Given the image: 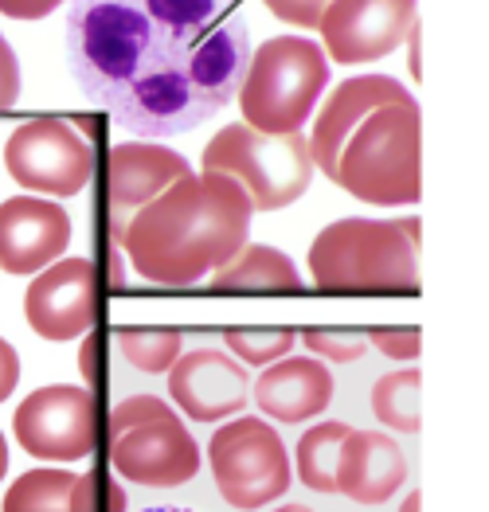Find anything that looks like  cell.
I'll return each mask as SVG.
<instances>
[{
    "label": "cell",
    "mask_w": 489,
    "mask_h": 512,
    "mask_svg": "<svg viewBox=\"0 0 489 512\" xmlns=\"http://www.w3.org/2000/svg\"><path fill=\"white\" fill-rule=\"evenodd\" d=\"M251 59L239 0H71L67 63L90 102L141 137L208 122Z\"/></svg>",
    "instance_id": "obj_1"
},
{
    "label": "cell",
    "mask_w": 489,
    "mask_h": 512,
    "mask_svg": "<svg viewBox=\"0 0 489 512\" xmlns=\"http://www.w3.org/2000/svg\"><path fill=\"white\" fill-rule=\"evenodd\" d=\"M251 200L223 172H188L145 208L118 239L137 278L157 286H196L247 247Z\"/></svg>",
    "instance_id": "obj_2"
},
{
    "label": "cell",
    "mask_w": 489,
    "mask_h": 512,
    "mask_svg": "<svg viewBox=\"0 0 489 512\" xmlns=\"http://www.w3.org/2000/svg\"><path fill=\"white\" fill-rule=\"evenodd\" d=\"M333 180L376 208L419 204L423 196V118L419 106L372 110L341 145Z\"/></svg>",
    "instance_id": "obj_3"
},
{
    "label": "cell",
    "mask_w": 489,
    "mask_h": 512,
    "mask_svg": "<svg viewBox=\"0 0 489 512\" xmlns=\"http://www.w3.org/2000/svg\"><path fill=\"white\" fill-rule=\"evenodd\" d=\"M329 83V63L317 40L274 36L251 51L243 83L235 90L243 126L259 133H302L313 106L321 102Z\"/></svg>",
    "instance_id": "obj_4"
},
{
    "label": "cell",
    "mask_w": 489,
    "mask_h": 512,
    "mask_svg": "<svg viewBox=\"0 0 489 512\" xmlns=\"http://www.w3.org/2000/svg\"><path fill=\"white\" fill-rule=\"evenodd\" d=\"M310 278L321 290H415L419 247L388 219H337L310 247Z\"/></svg>",
    "instance_id": "obj_5"
},
{
    "label": "cell",
    "mask_w": 489,
    "mask_h": 512,
    "mask_svg": "<svg viewBox=\"0 0 489 512\" xmlns=\"http://www.w3.org/2000/svg\"><path fill=\"white\" fill-rule=\"evenodd\" d=\"M204 169L231 176L255 212H278L306 196L313 180L310 141L302 133H259L251 126L220 129L204 149Z\"/></svg>",
    "instance_id": "obj_6"
},
{
    "label": "cell",
    "mask_w": 489,
    "mask_h": 512,
    "mask_svg": "<svg viewBox=\"0 0 489 512\" xmlns=\"http://www.w3.org/2000/svg\"><path fill=\"white\" fill-rule=\"evenodd\" d=\"M208 466H212L220 497L239 512L267 509L294 481L290 454H286L278 430L255 415L231 419L227 427L212 434Z\"/></svg>",
    "instance_id": "obj_7"
},
{
    "label": "cell",
    "mask_w": 489,
    "mask_h": 512,
    "mask_svg": "<svg viewBox=\"0 0 489 512\" xmlns=\"http://www.w3.org/2000/svg\"><path fill=\"white\" fill-rule=\"evenodd\" d=\"M8 176L40 196H79L94 176L90 141L63 118H32L4 141Z\"/></svg>",
    "instance_id": "obj_8"
},
{
    "label": "cell",
    "mask_w": 489,
    "mask_h": 512,
    "mask_svg": "<svg viewBox=\"0 0 489 512\" xmlns=\"http://www.w3.org/2000/svg\"><path fill=\"white\" fill-rule=\"evenodd\" d=\"M12 430L40 462H79L94 450V395L79 384L36 387L16 407Z\"/></svg>",
    "instance_id": "obj_9"
},
{
    "label": "cell",
    "mask_w": 489,
    "mask_h": 512,
    "mask_svg": "<svg viewBox=\"0 0 489 512\" xmlns=\"http://www.w3.org/2000/svg\"><path fill=\"white\" fill-rule=\"evenodd\" d=\"M415 8L419 0H329L317 24L325 40L321 51L341 67L376 63L407 40Z\"/></svg>",
    "instance_id": "obj_10"
},
{
    "label": "cell",
    "mask_w": 489,
    "mask_h": 512,
    "mask_svg": "<svg viewBox=\"0 0 489 512\" xmlns=\"http://www.w3.org/2000/svg\"><path fill=\"white\" fill-rule=\"evenodd\" d=\"M110 462L118 477L149 485V489H177L200 473V446L177 415H157L137 427H126L110 438Z\"/></svg>",
    "instance_id": "obj_11"
},
{
    "label": "cell",
    "mask_w": 489,
    "mask_h": 512,
    "mask_svg": "<svg viewBox=\"0 0 489 512\" xmlns=\"http://www.w3.org/2000/svg\"><path fill=\"white\" fill-rule=\"evenodd\" d=\"M98 309V274L90 258H55L24 290V317L44 341L87 337Z\"/></svg>",
    "instance_id": "obj_12"
},
{
    "label": "cell",
    "mask_w": 489,
    "mask_h": 512,
    "mask_svg": "<svg viewBox=\"0 0 489 512\" xmlns=\"http://www.w3.org/2000/svg\"><path fill=\"white\" fill-rule=\"evenodd\" d=\"M169 395L180 407V415L196 423H220L247 411L251 380L239 360L223 348H192L180 352L169 368Z\"/></svg>",
    "instance_id": "obj_13"
},
{
    "label": "cell",
    "mask_w": 489,
    "mask_h": 512,
    "mask_svg": "<svg viewBox=\"0 0 489 512\" xmlns=\"http://www.w3.org/2000/svg\"><path fill=\"white\" fill-rule=\"evenodd\" d=\"M71 243V215L55 200L12 196L0 204V266L8 274H40Z\"/></svg>",
    "instance_id": "obj_14"
},
{
    "label": "cell",
    "mask_w": 489,
    "mask_h": 512,
    "mask_svg": "<svg viewBox=\"0 0 489 512\" xmlns=\"http://www.w3.org/2000/svg\"><path fill=\"white\" fill-rule=\"evenodd\" d=\"M415 102L407 94V86L388 79V75H356V79H345L329 94V102L321 106L317 122H313V133L306 137L310 141V161L313 169H325V176H333L337 169V157H341V145L349 141L353 133L372 110H384V106H407Z\"/></svg>",
    "instance_id": "obj_15"
},
{
    "label": "cell",
    "mask_w": 489,
    "mask_h": 512,
    "mask_svg": "<svg viewBox=\"0 0 489 512\" xmlns=\"http://www.w3.org/2000/svg\"><path fill=\"white\" fill-rule=\"evenodd\" d=\"M192 172V165L157 141H122L110 149V204H114V239H122L137 208L161 196Z\"/></svg>",
    "instance_id": "obj_16"
},
{
    "label": "cell",
    "mask_w": 489,
    "mask_h": 512,
    "mask_svg": "<svg viewBox=\"0 0 489 512\" xmlns=\"http://www.w3.org/2000/svg\"><path fill=\"white\" fill-rule=\"evenodd\" d=\"M126 489L98 481V473L28 470L4 493V512H126Z\"/></svg>",
    "instance_id": "obj_17"
},
{
    "label": "cell",
    "mask_w": 489,
    "mask_h": 512,
    "mask_svg": "<svg viewBox=\"0 0 489 512\" xmlns=\"http://www.w3.org/2000/svg\"><path fill=\"white\" fill-rule=\"evenodd\" d=\"M255 403L278 423H310L333 403V376L317 356H282L255 380Z\"/></svg>",
    "instance_id": "obj_18"
},
{
    "label": "cell",
    "mask_w": 489,
    "mask_h": 512,
    "mask_svg": "<svg viewBox=\"0 0 489 512\" xmlns=\"http://www.w3.org/2000/svg\"><path fill=\"white\" fill-rule=\"evenodd\" d=\"M407 481V458L400 442L384 430H353L341 446L337 462V493L356 505H384Z\"/></svg>",
    "instance_id": "obj_19"
},
{
    "label": "cell",
    "mask_w": 489,
    "mask_h": 512,
    "mask_svg": "<svg viewBox=\"0 0 489 512\" xmlns=\"http://www.w3.org/2000/svg\"><path fill=\"white\" fill-rule=\"evenodd\" d=\"M216 290H302V274L278 247L247 243L231 262L208 274Z\"/></svg>",
    "instance_id": "obj_20"
},
{
    "label": "cell",
    "mask_w": 489,
    "mask_h": 512,
    "mask_svg": "<svg viewBox=\"0 0 489 512\" xmlns=\"http://www.w3.org/2000/svg\"><path fill=\"white\" fill-rule=\"evenodd\" d=\"M353 434L349 423L341 419H325L310 427L298 438L294 462H298V481L313 493H337V462H341V446Z\"/></svg>",
    "instance_id": "obj_21"
},
{
    "label": "cell",
    "mask_w": 489,
    "mask_h": 512,
    "mask_svg": "<svg viewBox=\"0 0 489 512\" xmlns=\"http://www.w3.org/2000/svg\"><path fill=\"white\" fill-rule=\"evenodd\" d=\"M419 384H423L419 368H403V372H392V376L376 380V387H372V415L384 427L400 430V434H419V427H423Z\"/></svg>",
    "instance_id": "obj_22"
},
{
    "label": "cell",
    "mask_w": 489,
    "mask_h": 512,
    "mask_svg": "<svg viewBox=\"0 0 489 512\" xmlns=\"http://www.w3.org/2000/svg\"><path fill=\"white\" fill-rule=\"evenodd\" d=\"M118 348L137 372L161 376L177 364L184 341L177 329H118Z\"/></svg>",
    "instance_id": "obj_23"
},
{
    "label": "cell",
    "mask_w": 489,
    "mask_h": 512,
    "mask_svg": "<svg viewBox=\"0 0 489 512\" xmlns=\"http://www.w3.org/2000/svg\"><path fill=\"white\" fill-rule=\"evenodd\" d=\"M294 341H298L294 329H227V348L251 368H267L274 360L290 356Z\"/></svg>",
    "instance_id": "obj_24"
},
{
    "label": "cell",
    "mask_w": 489,
    "mask_h": 512,
    "mask_svg": "<svg viewBox=\"0 0 489 512\" xmlns=\"http://www.w3.org/2000/svg\"><path fill=\"white\" fill-rule=\"evenodd\" d=\"M302 341H306V348H310L317 360H333V364L360 360L364 348H368V337H360V333H337V329H310V333H302Z\"/></svg>",
    "instance_id": "obj_25"
},
{
    "label": "cell",
    "mask_w": 489,
    "mask_h": 512,
    "mask_svg": "<svg viewBox=\"0 0 489 512\" xmlns=\"http://www.w3.org/2000/svg\"><path fill=\"white\" fill-rule=\"evenodd\" d=\"M169 411H173V407H169L165 399H157V395H134V399H122V403L114 407V415H110V438H114V434H122L126 427L145 423V419L169 415Z\"/></svg>",
    "instance_id": "obj_26"
},
{
    "label": "cell",
    "mask_w": 489,
    "mask_h": 512,
    "mask_svg": "<svg viewBox=\"0 0 489 512\" xmlns=\"http://www.w3.org/2000/svg\"><path fill=\"white\" fill-rule=\"evenodd\" d=\"M270 12L294 28H317L321 24V12L329 8V0H263Z\"/></svg>",
    "instance_id": "obj_27"
},
{
    "label": "cell",
    "mask_w": 489,
    "mask_h": 512,
    "mask_svg": "<svg viewBox=\"0 0 489 512\" xmlns=\"http://www.w3.org/2000/svg\"><path fill=\"white\" fill-rule=\"evenodd\" d=\"M368 341L396 360H415L423 352V337L415 329H376V333H368Z\"/></svg>",
    "instance_id": "obj_28"
},
{
    "label": "cell",
    "mask_w": 489,
    "mask_h": 512,
    "mask_svg": "<svg viewBox=\"0 0 489 512\" xmlns=\"http://www.w3.org/2000/svg\"><path fill=\"white\" fill-rule=\"evenodd\" d=\"M16 98H20V63H16L8 40L0 36V110L16 106Z\"/></svg>",
    "instance_id": "obj_29"
},
{
    "label": "cell",
    "mask_w": 489,
    "mask_h": 512,
    "mask_svg": "<svg viewBox=\"0 0 489 512\" xmlns=\"http://www.w3.org/2000/svg\"><path fill=\"white\" fill-rule=\"evenodd\" d=\"M63 0H0V12L12 20H44L51 8H59Z\"/></svg>",
    "instance_id": "obj_30"
},
{
    "label": "cell",
    "mask_w": 489,
    "mask_h": 512,
    "mask_svg": "<svg viewBox=\"0 0 489 512\" xmlns=\"http://www.w3.org/2000/svg\"><path fill=\"white\" fill-rule=\"evenodd\" d=\"M20 384V356H16V348L0 337V403L16 391Z\"/></svg>",
    "instance_id": "obj_31"
},
{
    "label": "cell",
    "mask_w": 489,
    "mask_h": 512,
    "mask_svg": "<svg viewBox=\"0 0 489 512\" xmlns=\"http://www.w3.org/2000/svg\"><path fill=\"white\" fill-rule=\"evenodd\" d=\"M83 372L94 376V337H87V344H83Z\"/></svg>",
    "instance_id": "obj_32"
},
{
    "label": "cell",
    "mask_w": 489,
    "mask_h": 512,
    "mask_svg": "<svg viewBox=\"0 0 489 512\" xmlns=\"http://www.w3.org/2000/svg\"><path fill=\"white\" fill-rule=\"evenodd\" d=\"M400 512H423V497H419V489L403 497V509Z\"/></svg>",
    "instance_id": "obj_33"
},
{
    "label": "cell",
    "mask_w": 489,
    "mask_h": 512,
    "mask_svg": "<svg viewBox=\"0 0 489 512\" xmlns=\"http://www.w3.org/2000/svg\"><path fill=\"white\" fill-rule=\"evenodd\" d=\"M4 473H8V442H4V434H0V481H4Z\"/></svg>",
    "instance_id": "obj_34"
},
{
    "label": "cell",
    "mask_w": 489,
    "mask_h": 512,
    "mask_svg": "<svg viewBox=\"0 0 489 512\" xmlns=\"http://www.w3.org/2000/svg\"><path fill=\"white\" fill-rule=\"evenodd\" d=\"M270 512H313L310 505H298V501H294V505H282V509H270Z\"/></svg>",
    "instance_id": "obj_35"
},
{
    "label": "cell",
    "mask_w": 489,
    "mask_h": 512,
    "mask_svg": "<svg viewBox=\"0 0 489 512\" xmlns=\"http://www.w3.org/2000/svg\"><path fill=\"white\" fill-rule=\"evenodd\" d=\"M141 512H188V509H173V505H161V509H141Z\"/></svg>",
    "instance_id": "obj_36"
}]
</instances>
